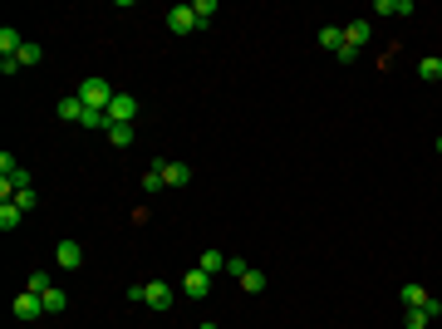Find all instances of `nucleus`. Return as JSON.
<instances>
[{
    "label": "nucleus",
    "mask_w": 442,
    "mask_h": 329,
    "mask_svg": "<svg viewBox=\"0 0 442 329\" xmlns=\"http://www.w3.org/2000/svg\"><path fill=\"white\" fill-rule=\"evenodd\" d=\"M79 98H84V108H103V114H108V103H114L118 94H114L108 79H84L79 84Z\"/></svg>",
    "instance_id": "1"
},
{
    "label": "nucleus",
    "mask_w": 442,
    "mask_h": 329,
    "mask_svg": "<svg viewBox=\"0 0 442 329\" xmlns=\"http://www.w3.org/2000/svg\"><path fill=\"white\" fill-rule=\"evenodd\" d=\"M138 118V98L133 94H118L114 103H108V123H133Z\"/></svg>",
    "instance_id": "2"
},
{
    "label": "nucleus",
    "mask_w": 442,
    "mask_h": 329,
    "mask_svg": "<svg viewBox=\"0 0 442 329\" xmlns=\"http://www.w3.org/2000/svg\"><path fill=\"white\" fill-rule=\"evenodd\" d=\"M168 30H173V35H192V30H202V25H197V15H192V6H173V10H168Z\"/></svg>",
    "instance_id": "3"
},
{
    "label": "nucleus",
    "mask_w": 442,
    "mask_h": 329,
    "mask_svg": "<svg viewBox=\"0 0 442 329\" xmlns=\"http://www.w3.org/2000/svg\"><path fill=\"white\" fill-rule=\"evenodd\" d=\"M143 290H148V300H143L148 310H173V290H168V281H148Z\"/></svg>",
    "instance_id": "4"
},
{
    "label": "nucleus",
    "mask_w": 442,
    "mask_h": 329,
    "mask_svg": "<svg viewBox=\"0 0 442 329\" xmlns=\"http://www.w3.org/2000/svg\"><path fill=\"white\" fill-rule=\"evenodd\" d=\"M54 260H60L64 270H79L84 265V246L79 241H60V246H54Z\"/></svg>",
    "instance_id": "5"
},
{
    "label": "nucleus",
    "mask_w": 442,
    "mask_h": 329,
    "mask_svg": "<svg viewBox=\"0 0 442 329\" xmlns=\"http://www.w3.org/2000/svg\"><path fill=\"white\" fill-rule=\"evenodd\" d=\"M39 314H44V300H39L35 290L15 295V319H39Z\"/></svg>",
    "instance_id": "6"
},
{
    "label": "nucleus",
    "mask_w": 442,
    "mask_h": 329,
    "mask_svg": "<svg viewBox=\"0 0 442 329\" xmlns=\"http://www.w3.org/2000/svg\"><path fill=\"white\" fill-rule=\"evenodd\" d=\"M162 182H168V187H187L192 168H187V162H162Z\"/></svg>",
    "instance_id": "7"
},
{
    "label": "nucleus",
    "mask_w": 442,
    "mask_h": 329,
    "mask_svg": "<svg viewBox=\"0 0 442 329\" xmlns=\"http://www.w3.org/2000/svg\"><path fill=\"white\" fill-rule=\"evenodd\" d=\"M30 39H20V30L15 25H6V30H0V54H10V60H20V49H25Z\"/></svg>",
    "instance_id": "8"
},
{
    "label": "nucleus",
    "mask_w": 442,
    "mask_h": 329,
    "mask_svg": "<svg viewBox=\"0 0 442 329\" xmlns=\"http://www.w3.org/2000/svg\"><path fill=\"white\" fill-rule=\"evenodd\" d=\"M84 114H89V108H84V98H79V94L60 98V118H64V123H84Z\"/></svg>",
    "instance_id": "9"
},
{
    "label": "nucleus",
    "mask_w": 442,
    "mask_h": 329,
    "mask_svg": "<svg viewBox=\"0 0 442 329\" xmlns=\"http://www.w3.org/2000/svg\"><path fill=\"white\" fill-rule=\"evenodd\" d=\"M182 290H187L192 300H202V295L211 290V276H206V270H187V281H182Z\"/></svg>",
    "instance_id": "10"
},
{
    "label": "nucleus",
    "mask_w": 442,
    "mask_h": 329,
    "mask_svg": "<svg viewBox=\"0 0 442 329\" xmlns=\"http://www.w3.org/2000/svg\"><path fill=\"white\" fill-rule=\"evenodd\" d=\"M197 270H206V276H221V270H227V256H221V251H202Z\"/></svg>",
    "instance_id": "11"
},
{
    "label": "nucleus",
    "mask_w": 442,
    "mask_h": 329,
    "mask_svg": "<svg viewBox=\"0 0 442 329\" xmlns=\"http://www.w3.org/2000/svg\"><path fill=\"white\" fill-rule=\"evenodd\" d=\"M39 300H44V314H64V310H69V295H64V290H44Z\"/></svg>",
    "instance_id": "12"
},
{
    "label": "nucleus",
    "mask_w": 442,
    "mask_h": 329,
    "mask_svg": "<svg viewBox=\"0 0 442 329\" xmlns=\"http://www.w3.org/2000/svg\"><path fill=\"white\" fill-rule=\"evenodd\" d=\"M20 216H25V211H20L15 202H0V231H15V226H20Z\"/></svg>",
    "instance_id": "13"
},
{
    "label": "nucleus",
    "mask_w": 442,
    "mask_h": 329,
    "mask_svg": "<svg viewBox=\"0 0 442 329\" xmlns=\"http://www.w3.org/2000/svg\"><path fill=\"white\" fill-rule=\"evenodd\" d=\"M319 44H324L329 54H339V49H344V30H335V25H324V30H319Z\"/></svg>",
    "instance_id": "14"
},
{
    "label": "nucleus",
    "mask_w": 442,
    "mask_h": 329,
    "mask_svg": "<svg viewBox=\"0 0 442 329\" xmlns=\"http://www.w3.org/2000/svg\"><path fill=\"white\" fill-rule=\"evenodd\" d=\"M378 15H413V0H378Z\"/></svg>",
    "instance_id": "15"
},
{
    "label": "nucleus",
    "mask_w": 442,
    "mask_h": 329,
    "mask_svg": "<svg viewBox=\"0 0 442 329\" xmlns=\"http://www.w3.org/2000/svg\"><path fill=\"white\" fill-rule=\"evenodd\" d=\"M108 143L114 148H133V123H114L108 128Z\"/></svg>",
    "instance_id": "16"
},
{
    "label": "nucleus",
    "mask_w": 442,
    "mask_h": 329,
    "mask_svg": "<svg viewBox=\"0 0 442 329\" xmlns=\"http://www.w3.org/2000/svg\"><path fill=\"white\" fill-rule=\"evenodd\" d=\"M418 79H427V84H437V79H442V60H437V54H427V60L418 64Z\"/></svg>",
    "instance_id": "17"
},
{
    "label": "nucleus",
    "mask_w": 442,
    "mask_h": 329,
    "mask_svg": "<svg viewBox=\"0 0 442 329\" xmlns=\"http://www.w3.org/2000/svg\"><path fill=\"white\" fill-rule=\"evenodd\" d=\"M344 39H349L354 49H364V39H369V20H354V25H344Z\"/></svg>",
    "instance_id": "18"
},
{
    "label": "nucleus",
    "mask_w": 442,
    "mask_h": 329,
    "mask_svg": "<svg viewBox=\"0 0 442 329\" xmlns=\"http://www.w3.org/2000/svg\"><path fill=\"white\" fill-rule=\"evenodd\" d=\"M192 15H197V25L206 30V25H211V15H216V0H192Z\"/></svg>",
    "instance_id": "19"
},
{
    "label": "nucleus",
    "mask_w": 442,
    "mask_h": 329,
    "mask_svg": "<svg viewBox=\"0 0 442 329\" xmlns=\"http://www.w3.org/2000/svg\"><path fill=\"white\" fill-rule=\"evenodd\" d=\"M241 290H246V295H260V290H265V270H246V276H241Z\"/></svg>",
    "instance_id": "20"
},
{
    "label": "nucleus",
    "mask_w": 442,
    "mask_h": 329,
    "mask_svg": "<svg viewBox=\"0 0 442 329\" xmlns=\"http://www.w3.org/2000/svg\"><path fill=\"white\" fill-rule=\"evenodd\" d=\"M168 182H162V162H152V168L143 172V192H162Z\"/></svg>",
    "instance_id": "21"
},
{
    "label": "nucleus",
    "mask_w": 442,
    "mask_h": 329,
    "mask_svg": "<svg viewBox=\"0 0 442 329\" xmlns=\"http://www.w3.org/2000/svg\"><path fill=\"white\" fill-rule=\"evenodd\" d=\"M403 305H408V310L427 305V290H423V285H403Z\"/></svg>",
    "instance_id": "22"
},
{
    "label": "nucleus",
    "mask_w": 442,
    "mask_h": 329,
    "mask_svg": "<svg viewBox=\"0 0 442 329\" xmlns=\"http://www.w3.org/2000/svg\"><path fill=\"white\" fill-rule=\"evenodd\" d=\"M403 324H408V329H427V324H432V314L418 305V310H408V314H403Z\"/></svg>",
    "instance_id": "23"
},
{
    "label": "nucleus",
    "mask_w": 442,
    "mask_h": 329,
    "mask_svg": "<svg viewBox=\"0 0 442 329\" xmlns=\"http://www.w3.org/2000/svg\"><path fill=\"white\" fill-rule=\"evenodd\" d=\"M10 202H15L20 211H35V202H39V197H35V187H20V192H15Z\"/></svg>",
    "instance_id": "24"
},
{
    "label": "nucleus",
    "mask_w": 442,
    "mask_h": 329,
    "mask_svg": "<svg viewBox=\"0 0 442 329\" xmlns=\"http://www.w3.org/2000/svg\"><path fill=\"white\" fill-rule=\"evenodd\" d=\"M39 60H44L39 44H25V49H20V64H39Z\"/></svg>",
    "instance_id": "25"
},
{
    "label": "nucleus",
    "mask_w": 442,
    "mask_h": 329,
    "mask_svg": "<svg viewBox=\"0 0 442 329\" xmlns=\"http://www.w3.org/2000/svg\"><path fill=\"white\" fill-rule=\"evenodd\" d=\"M30 290H35V295H44V290H54V285H49V276H44V270H35V276H30Z\"/></svg>",
    "instance_id": "26"
},
{
    "label": "nucleus",
    "mask_w": 442,
    "mask_h": 329,
    "mask_svg": "<svg viewBox=\"0 0 442 329\" xmlns=\"http://www.w3.org/2000/svg\"><path fill=\"white\" fill-rule=\"evenodd\" d=\"M335 60H339V64H354V60H359V49H354V44H349V39H344V49H339V54H335Z\"/></svg>",
    "instance_id": "27"
},
{
    "label": "nucleus",
    "mask_w": 442,
    "mask_h": 329,
    "mask_svg": "<svg viewBox=\"0 0 442 329\" xmlns=\"http://www.w3.org/2000/svg\"><path fill=\"white\" fill-rule=\"evenodd\" d=\"M437 157H442V138H437Z\"/></svg>",
    "instance_id": "28"
}]
</instances>
